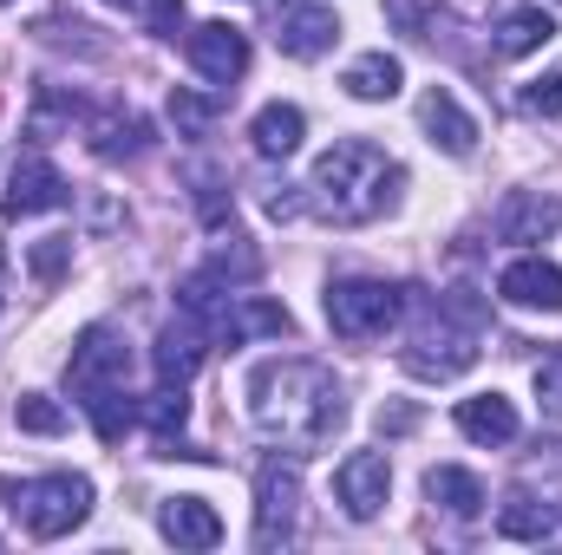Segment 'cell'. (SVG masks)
<instances>
[{
    "label": "cell",
    "instance_id": "1",
    "mask_svg": "<svg viewBox=\"0 0 562 555\" xmlns=\"http://www.w3.org/2000/svg\"><path fill=\"white\" fill-rule=\"evenodd\" d=\"M243 399H249V424H256L276 451H321V444L347 424V393H340V380H334L321 360H301V353L262 360V366L243 380Z\"/></svg>",
    "mask_w": 562,
    "mask_h": 555
},
{
    "label": "cell",
    "instance_id": "2",
    "mask_svg": "<svg viewBox=\"0 0 562 555\" xmlns=\"http://www.w3.org/2000/svg\"><path fill=\"white\" fill-rule=\"evenodd\" d=\"M400 190H406V170H400L373 138L327 144V150L314 157V170H307V203H314V216L334 223V229H360V223L386 216V209L400 203Z\"/></svg>",
    "mask_w": 562,
    "mask_h": 555
},
{
    "label": "cell",
    "instance_id": "3",
    "mask_svg": "<svg viewBox=\"0 0 562 555\" xmlns=\"http://www.w3.org/2000/svg\"><path fill=\"white\" fill-rule=\"evenodd\" d=\"M125 380H132V347H125V333H112V327H86V333L72 340L66 386H72V399L92 412V431H99L105 444H119V438L138 424V406H132Z\"/></svg>",
    "mask_w": 562,
    "mask_h": 555
},
{
    "label": "cell",
    "instance_id": "4",
    "mask_svg": "<svg viewBox=\"0 0 562 555\" xmlns=\"http://www.w3.org/2000/svg\"><path fill=\"white\" fill-rule=\"evenodd\" d=\"M477 340H484V301L451 287L438 301H425V314L413 320V340H406V373L413 380H458L477 366Z\"/></svg>",
    "mask_w": 562,
    "mask_h": 555
},
{
    "label": "cell",
    "instance_id": "5",
    "mask_svg": "<svg viewBox=\"0 0 562 555\" xmlns=\"http://www.w3.org/2000/svg\"><path fill=\"white\" fill-rule=\"evenodd\" d=\"M13 517L26 536L53 543V536H72L86 517H92V484L79 471H46V477H26L13 490Z\"/></svg>",
    "mask_w": 562,
    "mask_h": 555
},
{
    "label": "cell",
    "instance_id": "6",
    "mask_svg": "<svg viewBox=\"0 0 562 555\" xmlns=\"http://www.w3.org/2000/svg\"><path fill=\"white\" fill-rule=\"evenodd\" d=\"M400 314H406V287H393V281L347 275V281L327 287V327H334L340 340H353V347L386 340V333L400 327Z\"/></svg>",
    "mask_w": 562,
    "mask_h": 555
},
{
    "label": "cell",
    "instance_id": "7",
    "mask_svg": "<svg viewBox=\"0 0 562 555\" xmlns=\"http://www.w3.org/2000/svg\"><path fill=\"white\" fill-rule=\"evenodd\" d=\"M301 530V471L294 457H269L256 471V550H281Z\"/></svg>",
    "mask_w": 562,
    "mask_h": 555
},
{
    "label": "cell",
    "instance_id": "8",
    "mask_svg": "<svg viewBox=\"0 0 562 555\" xmlns=\"http://www.w3.org/2000/svg\"><path fill=\"white\" fill-rule=\"evenodd\" d=\"M183 53H190V66H196L210 86H236V79L249 72V33L229 26V20H203V26H190Z\"/></svg>",
    "mask_w": 562,
    "mask_h": 555
},
{
    "label": "cell",
    "instance_id": "9",
    "mask_svg": "<svg viewBox=\"0 0 562 555\" xmlns=\"http://www.w3.org/2000/svg\"><path fill=\"white\" fill-rule=\"evenodd\" d=\"M334 497H340V510H347L353 523H373V517L386 510V497H393V464H386L380 451H353V457H340V471H334Z\"/></svg>",
    "mask_w": 562,
    "mask_h": 555
},
{
    "label": "cell",
    "instance_id": "10",
    "mask_svg": "<svg viewBox=\"0 0 562 555\" xmlns=\"http://www.w3.org/2000/svg\"><path fill=\"white\" fill-rule=\"evenodd\" d=\"M72 203V183L40 157V150H26L20 163H13V177H7V196H0V209L20 223V216H46V209H66Z\"/></svg>",
    "mask_w": 562,
    "mask_h": 555
},
{
    "label": "cell",
    "instance_id": "11",
    "mask_svg": "<svg viewBox=\"0 0 562 555\" xmlns=\"http://www.w3.org/2000/svg\"><path fill=\"white\" fill-rule=\"evenodd\" d=\"M491 229H497V242H550L562 229V203L550 190H510V196L497 203Z\"/></svg>",
    "mask_w": 562,
    "mask_h": 555
},
{
    "label": "cell",
    "instance_id": "12",
    "mask_svg": "<svg viewBox=\"0 0 562 555\" xmlns=\"http://www.w3.org/2000/svg\"><path fill=\"white\" fill-rule=\"evenodd\" d=\"M497 294L510 307H530V314H562V269L543 262V256H517L504 275H497Z\"/></svg>",
    "mask_w": 562,
    "mask_h": 555
},
{
    "label": "cell",
    "instance_id": "13",
    "mask_svg": "<svg viewBox=\"0 0 562 555\" xmlns=\"http://www.w3.org/2000/svg\"><path fill=\"white\" fill-rule=\"evenodd\" d=\"M276 39H281L288 59H321V53H334V39H340V13L321 7V0H294V7L281 13Z\"/></svg>",
    "mask_w": 562,
    "mask_h": 555
},
{
    "label": "cell",
    "instance_id": "14",
    "mask_svg": "<svg viewBox=\"0 0 562 555\" xmlns=\"http://www.w3.org/2000/svg\"><path fill=\"white\" fill-rule=\"evenodd\" d=\"M203 353H210V327L190 320V314H177L157 333V386H190V373L203 366Z\"/></svg>",
    "mask_w": 562,
    "mask_h": 555
},
{
    "label": "cell",
    "instance_id": "15",
    "mask_svg": "<svg viewBox=\"0 0 562 555\" xmlns=\"http://www.w3.org/2000/svg\"><path fill=\"white\" fill-rule=\"evenodd\" d=\"M294 320H288V307L281 301H262V294H229V307H223V320H216V333L210 340H229V347H243V340H281Z\"/></svg>",
    "mask_w": 562,
    "mask_h": 555
},
{
    "label": "cell",
    "instance_id": "16",
    "mask_svg": "<svg viewBox=\"0 0 562 555\" xmlns=\"http://www.w3.org/2000/svg\"><path fill=\"white\" fill-rule=\"evenodd\" d=\"M419 125L445 157H471V150H477V118H471L445 86H431V92L419 99Z\"/></svg>",
    "mask_w": 562,
    "mask_h": 555
},
{
    "label": "cell",
    "instance_id": "17",
    "mask_svg": "<svg viewBox=\"0 0 562 555\" xmlns=\"http://www.w3.org/2000/svg\"><path fill=\"white\" fill-rule=\"evenodd\" d=\"M157 530H164V543H177V550H216V543H223V517H216L203 497H164Z\"/></svg>",
    "mask_w": 562,
    "mask_h": 555
},
{
    "label": "cell",
    "instance_id": "18",
    "mask_svg": "<svg viewBox=\"0 0 562 555\" xmlns=\"http://www.w3.org/2000/svg\"><path fill=\"white\" fill-rule=\"evenodd\" d=\"M86 144H92L105 163L144 157V150H150V125H144L138 112H92V118H86Z\"/></svg>",
    "mask_w": 562,
    "mask_h": 555
},
{
    "label": "cell",
    "instance_id": "19",
    "mask_svg": "<svg viewBox=\"0 0 562 555\" xmlns=\"http://www.w3.org/2000/svg\"><path fill=\"white\" fill-rule=\"evenodd\" d=\"M458 431L471 444H510L517 438V406L504 393H477V399H458Z\"/></svg>",
    "mask_w": 562,
    "mask_h": 555
},
{
    "label": "cell",
    "instance_id": "20",
    "mask_svg": "<svg viewBox=\"0 0 562 555\" xmlns=\"http://www.w3.org/2000/svg\"><path fill=\"white\" fill-rule=\"evenodd\" d=\"M347 99H360V105H386V99H400V86H406V66L393 59V53H360L353 66H347Z\"/></svg>",
    "mask_w": 562,
    "mask_h": 555
},
{
    "label": "cell",
    "instance_id": "21",
    "mask_svg": "<svg viewBox=\"0 0 562 555\" xmlns=\"http://www.w3.org/2000/svg\"><path fill=\"white\" fill-rule=\"evenodd\" d=\"M425 497H431V510H445V517H458V523H471V517L484 510V484H477L471 471H458V464H431V471H425Z\"/></svg>",
    "mask_w": 562,
    "mask_h": 555
},
{
    "label": "cell",
    "instance_id": "22",
    "mask_svg": "<svg viewBox=\"0 0 562 555\" xmlns=\"http://www.w3.org/2000/svg\"><path fill=\"white\" fill-rule=\"evenodd\" d=\"M550 33H557V20H550L543 7H510V13L497 20V33H491V53H497V59H524V53L550 46Z\"/></svg>",
    "mask_w": 562,
    "mask_h": 555
},
{
    "label": "cell",
    "instance_id": "23",
    "mask_svg": "<svg viewBox=\"0 0 562 555\" xmlns=\"http://www.w3.org/2000/svg\"><path fill=\"white\" fill-rule=\"evenodd\" d=\"M497 536H510V543H543V536H557V503L537 497V490H517V497L497 510Z\"/></svg>",
    "mask_w": 562,
    "mask_h": 555
},
{
    "label": "cell",
    "instance_id": "24",
    "mask_svg": "<svg viewBox=\"0 0 562 555\" xmlns=\"http://www.w3.org/2000/svg\"><path fill=\"white\" fill-rule=\"evenodd\" d=\"M301 132H307V118H301V105H262L256 112V125H249V138H256V150L262 157H294L301 150Z\"/></svg>",
    "mask_w": 562,
    "mask_h": 555
},
{
    "label": "cell",
    "instance_id": "25",
    "mask_svg": "<svg viewBox=\"0 0 562 555\" xmlns=\"http://www.w3.org/2000/svg\"><path fill=\"white\" fill-rule=\"evenodd\" d=\"M170 125H177V138H203L210 125H216V99H203V92H170Z\"/></svg>",
    "mask_w": 562,
    "mask_h": 555
},
{
    "label": "cell",
    "instance_id": "26",
    "mask_svg": "<svg viewBox=\"0 0 562 555\" xmlns=\"http://www.w3.org/2000/svg\"><path fill=\"white\" fill-rule=\"evenodd\" d=\"M183 412H190V399H183V386H157V393H150V406H144V418H150V431H157V444L183 431Z\"/></svg>",
    "mask_w": 562,
    "mask_h": 555
},
{
    "label": "cell",
    "instance_id": "27",
    "mask_svg": "<svg viewBox=\"0 0 562 555\" xmlns=\"http://www.w3.org/2000/svg\"><path fill=\"white\" fill-rule=\"evenodd\" d=\"M13 418H20V431H33V438H59V431H66V412H59L46 393H20Z\"/></svg>",
    "mask_w": 562,
    "mask_h": 555
},
{
    "label": "cell",
    "instance_id": "28",
    "mask_svg": "<svg viewBox=\"0 0 562 555\" xmlns=\"http://www.w3.org/2000/svg\"><path fill=\"white\" fill-rule=\"evenodd\" d=\"M112 7H125V13H138L150 33H164V39H177V26H183V0H112Z\"/></svg>",
    "mask_w": 562,
    "mask_h": 555
},
{
    "label": "cell",
    "instance_id": "29",
    "mask_svg": "<svg viewBox=\"0 0 562 555\" xmlns=\"http://www.w3.org/2000/svg\"><path fill=\"white\" fill-rule=\"evenodd\" d=\"M26 262H33V275L40 281H59L66 275V262H72V236H40V242L26 249Z\"/></svg>",
    "mask_w": 562,
    "mask_h": 555
},
{
    "label": "cell",
    "instance_id": "30",
    "mask_svg": "<svg viewBox=\"0 0 562 555\" xmlns=\"http://www.w3.org/2000/svg\"><path fill=\"white\" fill-rule=\"evenodd\" d=\"M537 406H543V418H562V347L537 360Z\"/></svg>",
    "mask_w": 562,
    "mask_h": 555
},
{
    "label": "cell",
    "instance_id": "31",
    "mask_svg": "<svg viewBox=\"0 0 562 555\" xmlns=\"http://www.w3.org/2000/svg\"><path fill=\"white\" fill-rule=\"evenodd\" d=\"M386 20H393L400 33L425 39V33H431V20H438V0H386Z\"/></svg>",
    "mask_w": 562,
    "mask_h": 555
},
{
    "label": "cell",
    "instance_id": "32",
    "mask_svg": "<svg viewBox=\"0 0 562 555\" xmlns=\"http://www.w3.org/2000/svg\"><path fill=\"white\" fill-rule=\"evenodd\" d=\"M524 112H537V118H557V112H562V66L524 86Z\"/></svg>",
    "mask_w": 562,
    "mask_h": 555
},
{
    "label": "cell",
    "instance_id": "33",
    "mask_svg": "<svg viewBox=\"0 0 562 555\" xmlns=\"http://www.w3.org/2000/svg\"><path fill=\"white\" fill-rule=\"evenodd\" d=\"M276 7H281V13H288V7H294V0H276Z\"/></svg>",
    "mask_w": 562,
    "mask_h": 555
},
{
    "label": "cell",
    "instance_id": "34",
    "mask_svg": "<svg viewBox=\"0 0 562 555\" xmlns=\"http://www.w3.org/2000/svg\"><path fill=\"white\" fill-rule=\"evenodd\" d=\"M0 7H13V0H0Z\"/></svg>",
    "mask_w": 562,
    "mask_h": 555
}]
</instances>
